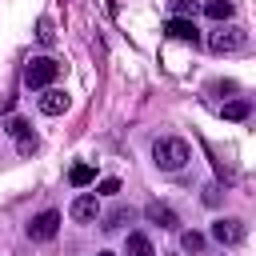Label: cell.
I'll use <instances>...</instances> for the list:
<instances>
[{"label":"cell","mask_w":256,"mask_h":256,"mask_svg":"<svg viewBox=\"0 0 256 256\" xmlns=\"http://www.w3.org/2000/svg\"><path fill=\"white\" fill-rule=\"evenodd\" d=\"M188 160H192V148H188V140H180V136H160V140L152 144V164H156L160 172H180Z\"/></svg>","instance_id":"6da1fadb"},{"label":"cell","mask_w":256,"mask_h":256,"mask_svg":"<svg viewBox=\"0 0 256 256\" xmlns=\"http://www.w3.org/2000/svg\"><path fill=\"white\" fill-rule=\"evenodd\" d=\"M56 76H60V64H56L52 56H32V60L24 64V88H32V92L52 88Z\"/></svg>","instance_id":"7a4b0ae2"},{"label":"cell","mask_w":256,"mask_h":256,"mask_svg":"<svg viewBox=\"0 0 256 256\" xmlns=\"http://www.w3.org/2000/svg\"><path fill=\"white\" fill-rule=\"evenodd\" d=\"M244 44H248L244 28H232V24H228V28H216V32L208 36V48H212L216 56H224V52H240Z\"/></svg>","instance_id":"3957f363"},{"label":"cell","mask_w":256,"mask_h":256,"mask_svg":"<svg viewBox=\"0 0 256 256\" xmlns=\"http://www.w3.org/2000/svg\"><path fill=\"white\" fill-rule=\"evenodd\" d=\"M56 232H60V212H56V208H48V212L32 216V224H28V240H36V244L52 240Z\"/></svg>","instance_id":"277c9868"},{"label":"cell","mask_w":256,"mask_h":256,"mask_svg":"<svg viewBox=\"0 0 256 256\" xmlns=\"http://www.w3.org/2000/svg\"><path fill=\"white\" fill-rule=\"evenodd\" d=\"M244 236H248V228H244V220H236V216H220V220L212 224V240H216V244H228V248H232V244H240Z\"/></svg>","instance_id":"5b68a950"},{"label":"cell","mask_w":256,"mask_h":256,"mask_svg":"<svg viewBox=\"0 0 256 256\" xmlns=\"http://www.w3.org/2000/svg\"><path fill=\"white\" fill-rule=\"evenodd\" d=\"M68 216H72L76 224H96V220H100V200H96V192H80V196L72 200Z\"/></svg>","instance_id":"8992f818"},{"label":"cell","mask_w":256,"mask_h":256,"mask_svg":"<svg viewBox=\"0 0 256 256\" xmlns=\"http://www.w3.org/2000/svg\"><path fill=\"white\" fill-rule=\"evenodd\" d=\"M164 36H168V40H184V44H200L196 20H184V16H172V20L164 24Z\"/></svg>","instance_id":"52a82bcc"},{"label":"cell","mask_w":256,"mask_h":256,"mask_svg":"<svg viewBox=\"0 0 256 256\" xmlns=\"http://www.w3.org/2000/svg\"><path fill=\"white\" fill-rule=\"evenodd\" d=\"M8 136L16 140V148H20V156H32V152H36V136H32V124H28V120H20V116H12V120H8Z\"/></svg>","instance_id":"ba28073f"},{"label":"cell","mask_w":256,"mask_h":256,"mask_svg":"<svg viewBox=\"0 0 256 256\" xmlns=\"http://www.w3.org/2000/svg\"><path fill=\"white\" fill-rule=\"evenodd\" d=\"M36 104H40V112H44V116H60V112H68L72 96H68V92H60V88H44Z\"/></svg>","instance_id":"9c48e42d"},{"label":"cell","mask_w":256,"mask_h":256,"mask_svg":"<svg viewBox=\"0 0 256 256\" xmlns=\"http://www.w3.org/2000/svg\"><path fill=\"white\" fill-rule=\"evenodd\" d=\"M144 216H148L152 224H160V228H180V216H176L168 204H160V200H152V204L144 208Z\"/></svg>","instance_id":"30bf717a"},{"label":"cell","mask_w":256,"mask_h":256,"mask_svg":"<svg viewBox=\"0 0 256 256\" xmlns=\"http://www.w3.org/2000/svg\"><path fill=\"white\" fill-rule=\"evenodd\" d=\"M124 256H156V248H152V240H148L144 232H128V240H124Z\"/></svg>","instance_id":"8fae6325"},{"label":"cell","mask_w":256,"mask_h":256,"mask_svg":"<svg viewBox=\"0 0 256 256\" xmlns=\"http://www.w3.org/2000/svg\"><path fill=\"white\" fill-rule=\"evenodd\" d=\"M232 0H204V16L208 20H216V24H224V20H232Z\"/></svg>","instance_id":"7c38bea8"},{"label":"cell","mask_w":256,"mask_h":256,"mask_svg":"<svg viewBox=\"0 0 256 256\" xmlns=\"http://www.w3.org/2000/svg\"><path fill=\"white\" fill-rule=\"evenodd\" d=\"M92 180H96V168H92V164H72V168H68V184H72V188H88Z\"/></svg>","instance_id":"4fadbf2b"},{"label":"cell","mask_w":256,"mask_h":256,"mask_svg":"<svg viewBox=\"0 0 256 256\" xmlns=\"http://www.w3.org/2000/svg\"><path fill=\"white\" fill-rule=\"evenodd\" d=\"M124 224H132V208H124V204H120V208H112V212L104 216V224H100V228H104V232H116V228H124Z\"/></svg>","instance_id":"5bb4252c"},{"label":"cell","mask_w":256,"mask_h":256,"mask_svg":"<svg viewBox=\"0 0 256 256\" xmlns=\"http://www.w3.org/2000/svg\"><path fill=\"white\" fill-rule=\"evenodd\" d=\"M252 116V104L248 100H228L224 104V120H248Z\"/></svg>","instance_id":"9a60e30c"},{"label":"cell","mask_w":256,"mask_h":256,"mask_svg":"<svg viewBox=\"0 0 256 256\" xmlns=\"http://www.w3.org/2000/svg\"><path fill=\"white\" fill-rule=\"evenodd\" d=\"M180 248H184V252H192V256H196V252H200V248H204V236H200V232H184V236H180Z\"/></svg>","instance_id":"2e32d148"},{"label":"cell","mask_w":256,"mask_h":256,"mask_svg":"<svg viewBox=\"0 0 256 256\" xmlns=\"http://www.w3.org/2000/svg\"><path fill=\"white\" fill-rule=\"evenodd\" d=\"M196 8H200L196 0H172V16H184V20H192V16H196Z\"/></svg>","instance_id":"e0dca14e"},{"label":"cell","mask_w":256,"mask_h":256,"mask_svg":"<svg viewBox=\"0 0 256 256\" xmlns=\"http://www.w3.org/2000/svg\"><path fill=\"white\" fill-rule=\"evenodd\" d=\"M116 192H120V180H116V176H108V180L96 184V196H116Z\"/></svg>","instance_id":"ac0fdd59"},{"label":"cell","mask_w":256,"mask_h":256,"mask_svg":"<svg viewBox=\"0 0 256 256\" xmlns=\"http://www.w3.org/2000/svg\"><path fill=\"white\" fill-rule=\"evenodd\" d=\"M36 36H40V44H52V40H56V32H52V24H48V20H40Z\"/></svg>","instance_id":"d6986e66"},{"label":"cell","mask_w":256,"mask_h":256,"mask_svg":"<svg viewBox=\"0 0 256 256\" xmlns=\"http://www.w3.org/2000/svg\"><path fill=\"white\" fill-rule=\"evenodd\" d=\"M216 200H220V188L208 184V188H204V204H216Z\"/></svg>","instance_id":"ffe728a7"},{"label":"cell","mask_w":256,"mask_h":256,"mask_svg":"<svg viewBox=\"0 0 256 256\" xmlns=\"http://www.w3.org/2000/svg\"><path fill=\"white\" fill-rule=\"evenodd\" d=\"M96 256H116V252H96Z\"/></svg>","instance_id":"44dd1931"}]
</instances>
